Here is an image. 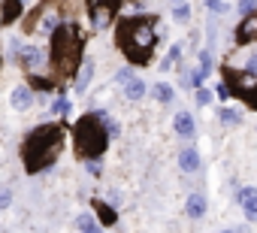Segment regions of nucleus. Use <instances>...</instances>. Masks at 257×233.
Segmentation results:
<instances>
[{"label":"nucleus","instance_id":"0eeeda50","mask_svg":"<svg viewBox=\"0 0 257 233\" xmlns=\"http://www.w3.org/2000/svg\"><path fill=\"white\" fill-rule=\"evenodd\" d=\"M185 212H188L191 218H203V215H206V197H203L200 191H194V194L188 197V203H185Z\"/></svg>","mask_w":257,"mask_h":233},{"label":"nucleus","instance_id":"f3484780","mask_svg":"<svg viewBox=\"0 0 257 233\" xmlns=\"http://www.w3.org/2000/svg\"><path fill=\"white\" fill-rule=\"evenodd\" d=\"M242 100H245V106H251V109H257V85H251L245 94H242Z\"/></svg>","mask_w":257,"mask_h":233},{"label":"nucleus","instance_id":"393cba45","mask_svg":"<svg viewBox=\"0 0 257 233\" xmlns=\"http://www.w3.org/2000/svg\"><path fill=\"white\" fill-rule=\"evenodd\" d=\"M245 70H248V73H254V76H257V55H254V58H248V67H245Z\"/></svg>","mask_w":257,"mask_h":233},{"label":"nucleus","instance_id":"6ab92c4d","mask_svg":"<svg viewBox=\"0 0 257 233\" xmlns=\"http://www.w3.org/2000/svg\"><path fill=\"white\" fill-rule=\"evenodd\" d=\"M215 94H218L221 100H227V97H233V91L227 88V82H218V88H215Z\"/></svg>","mask_w":257,"mask_h":233},{"label":"nucleus","instance_id":"ddd939ff","mask_svg":"<svg viewBox=\"0 0 257 233\" xmlns=\"http://www.w3.org/2000/svg\"><path fill=\"white\" fill-rule=\"evenodd\" d=\"M155 97H158L161 103H173L176 91H173V85H167V82H158V85H155Z\"/></svg>","mask_w":257,"mask_h":233},{"label":"nucleus","instance_id":"a878e982","mask_svg":"<svg viewBox=\"0 0 257 233\" xmlns=\"http://www.w3.org/2000/svg\"><path fill=\"white\" fill-rule=\"evenodd\" d=\"M224 233H236V230H224Z\"/></svg>","mask_w":257,"mask_h":233},{"label":"nucleus","instance_id":"412c9836","mask_svg":"<svg viewBox=\"0 0 257 233\" xmlns=\"http://www.w3.org/2000/svg\"><path fill=\"white\" fill-rule=\"evenodd\" d=\"M4 10H7V22H10L13 16H19V13H22V7H19V4H7Z\"/></svg>","mask_w":257,"mask_h":233},{"label":"nucleus","instance_id":"4be33fe9","mask_svg":"<svg viewBox=\"0 0 257 233\" xmlns=\"http://www.w3.org/2000/svg\"><path fill=\"white\" fill-rule=\"evenodd\" d=\"M131 79H137V76H134L131 70H121V73L115 76V82H124V85H127V82H131Z\"/></svg>","mask_w":257,"mask_h":233},{"label":"nucleus","instance_id":"f8f14e48","mask_svg":"<svg viewBox=\"0 0 257 233\" xmlns=\"http://www.w3.org/2000/svg\"><path fill=\"white\" fill-rule=\"evenodd\" d=\"M94 79V64L88 61L85 67H82V73H79V79H76V91H85L88 88V82Z\"/></svg>","mask_w":257,"mask_h":233},{"label":"nucleus","instance_id":"b1692460","mask_svg":"<svg viewBox=\"0 0 257 233\" xmlns=\"http://www.w3.org/2000/svg\"><path fill=\"white\" fill-rule=\"evenodd\" d=\"M209 13H227V4H218V0H212V4H209Z\"/></svg>","mask_w":257,"mask_h":233},{"label":"nucleus","instance_id":"2eb2a0df","mask_svg":"<svg viewBox=\"0 0 257 233\" xmlns=\"http://www.w3.org/2000/svg\"><path fill=\"white\" fill-rule=\"evenodd\" d=\"M97 212H100V218H103V224H115V212L109 209V206H103V203H97Z\"/></svg>","mask_w":257,"mask_h":233},{"label":"nucleus","instance_id":"dca6fc26","mask_svg":"<svg viewBox=\"0 0 257 233\" xmlns=\"http://www.w3.org/2000/svg\"><path fill=\"white\" fill-rule=\"evenodd\" d=\"M173 16H176L179 22H188V16H191V7H188V4H176V7H173Z\"/></svg>","mask_w":257,"mask_h":233},{"label":"nucleus","instance_id":"4468645a","mask_svg":"<svg viewBox=\"0 0 257 233\" xmlns=\"http://www.w3.org/2000/svg\"><path fill=\"white\" fill-rule=\"evenodd\" d=\"M218 119L224 125H239V112L236 109H218Z\"/></svg>","mask_w":257,"mask_h":233},{"label":"nucleus","instance_id":"423d86ee","mask_svg":"<svg viewBox=\"0 0 257 233\" xmlns=\"http://www.w3.org/2000/svg\"><path fill=\"white\" fill-rule=\"evenodd\" d=\"M179 167H182L185 173H197V170H200V152H197L194 146L182 149V155H179Z\"/></svg>","mask_w":257,"mask_h":233},{"label":"nucleus","instance_id":"6e6552de","mask_svg":"<svg viewBox=\"0 0 257 233\" xmlns=\"http://www.w3.org/2000/svg\"><path fill=\"white\" fill-rule=\"evenodd\" d=\"M13 106L16 109H31V103H34V94H31V88H25V85H19L16 91H13Z\"/></svg>","mask_w":257,"mask_h":233},{"label":"nucleus","instance_id":"20e7f679","mask_svg":"<svg viewBox=\"0 0 257 233\" xmlns=\"http://www.w3.org/2000/svg\"><path fill=\"white\" fill-rule=\"evenodd\" d=\"M173 128H176V134L185 137V140H191V137L197 134V125H194V115H191V112H179L176 119H173Z\"/></svg>","mask_w":257,"mask_h":233},{"label":"nucleus","instance_id":"1a4fd4ad","mask_svg":"<svg viewBox=\"0 0 257 233\" xmlns=\"http://www.w3.org/2000/svg\"><path fill=\"white\" fill-rule=\"evenodd\" d=\"M22 52V58H25V64L28 67H37L40 61H43V52L37 49V46H22V49H13V55H19Z\"/></svg>","mask_w":257,"mask_h":233},{"label":"nucleus","instance_id":"aec40b11","mask_svg":"<svg viewBox=\"0 0 257 233\" xmlns=\"http://www.w3.org/2000/svg\"><path fill=\"white\" fill-rule=\"evenodd\" d=\"M209 100H212V91H206V88H200V91H197V103H200V106H206Z\"/></svg>","mask_w":257,"mask_h":233},{"label":"nucleus","instance_id":"7ed1b4c3","mask_svg":"<svg viewBox=\"0 0 257 233\" xmlns=\"http://www.w3.org/2000/svg\"><path fill=\"white\" fill-rule=\"evenodd\" d=\"M248 43H257V13L242 19L236 28V46H248Z\"/></svg>","mask_w":257,"mask_h":233},{"label":"nucleus","instance_id":"9d476101","mask_svg":"<svg viewBox=\"0 0 257 233\" xmlns=\"http://www.w3.org/2000/svg\"><path fill=\"white\" fill-rule=\"evenodd\" d=\"M124 94L131 97V100H140V97H146V82L143 79H131L124 85Z\"/></svg>","mask_w":257,"mask_h":233},{"label":"nucleus","instance_id":"5701e85b","mask_svg":"<svg viewBox=\"0 0 257 233\" xmlns=\"http://www.w3.org/2000/svg\"><path fill=\"white\" fill-rule=\"evenodd\" d=\"M55 28H58V19H46L43 22V34H52Z\"/></svg>","mask_w":257,"mask_h":233},{"label":"nucleus","instance_id":"a211bd4d","mask_svg":"<svg viewBox=\"0 0 257 233\" xmlns=\"http://www.w3.org/2000/svg\"><path fill=\"white\" fill-rule=\"evenodd\" d=\"M13 203V191L10 188H0V209H7Z\"/></svg>","mask_w":257,"mask_h":233},{"label":"nucleus","instance_id":"f03ea898","mask_svg":"<svg viewBox=\"0 0 257 233\" xmlns=\"http://www.w3.org/2000/svg\"><path fill=\"white\" fill-rule=\"evenodd\" d=\"M106 137H109V131L100 115H85V122H79V128H76V140L82 143L79 152L91 155V158H97L106 149Z\"/></svg>","mask_w":257,"mask_h":233},{"label":"nucleus","instance_id":"f257e3e1","mask_svg":"<svg viewBox=\"0 0 257 233\" xmlns=\"http://www.w3.org/2000/svg\"><path fill=\"white\" fill-rule=\"evenodd\" d=\"M152 22H155V19H127V22H121V28H118L121 52L131 58L134 64H146V61L152 58V49H155Z\"/></svg>","mask_w":257,"mask_h":233},{"label":"nucleus","instance_id":"9b49d317","mask_svg":"<svg viewBox=\"0 0 257 233\" xmlns=\"http://www.w3.org/2000/svg\"><path fill=\"white\" fill-rule=\"evenodd\" d=\"M76 224H79V230H82V233H103V230H100V224L94 221V215H88V212H85V215H79V221H76Z\"/></svg>","mask_w":257,"mask_h":233},{"label":"nucleus","instance_id":"39448f33","mask_svg":"<svg viewBox=\"0 0 257 233\" xmlns=\"http://www.w3.org/2000/svg\"><path fill=\"white\" fill-rule=\"evenodd\" d=\"M239 206L245 209V215L251 221H257V188H242L239 191Z\"/></svg>","mask_w":257,"mask_h":233}]
</instances>
